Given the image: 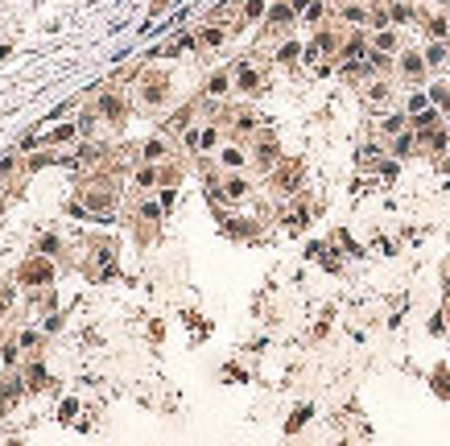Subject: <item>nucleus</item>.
<instances>
[{
    "instance_id": "0eeeda50",
    "label": "nucleus",
    "mask_w": 450,
    "mask_h": 446,
    "mask_svg": "<svg viewBox=\"0 0 450 446\" xmlns=\"http://www.w3.org/2000/svg\"><path fill=\"white\" fill-rule=\"evenodd\" d=\"M401 124H405V116H389V120H384V129H389V133H401Z\"/></svg>"
},
{
    "instance_id": "f257e3e1",
    "label": "nucleus",
    "mask_w": 450,
    "mask_h": 446,
    "mask_svg": "<svg viewBox=\"0 0 450 446\" xmlns=\"http://www.w3.org/2000/svg\"><path fill=\"white\" fill-rule=\"evenodd\" d=\"M244 190H248V186H244V178H228V182H223V195H228V199H240Z\"/></svg>"
},
{
    "instance_id": "7ed1b4c3",
    "label": "nucleus",
    "mask_w": 450,
    "mask_h": 446,
    "mask_svg": "<svg viewBox=\"0 0 450 446\" xmlns=\"http://www.w3.org/2000/svg\"><path fill=\"white\" fill-rule=\"evenodd\" d=\"M223 166H232V170L244 166V153H240V149H223Z\"/></svg>"
},
{
    "instance_id": "6e6552de",
    "label": "nucleus",
    "mask_w": 450,
    "mask_h": 446,
    "mask_svg": "<svg viewBox=\"0 0 450 446\" xmlns=\"http://www.w3.org/2000/svg\"><path fill=\"white\" fill-rule=\"evenodd\" d=\"M145 157H149V162H157V157H162V141H149V149H145Z\"/></svg>"
},
{
    "instance_id": "20e7f679",
    "label": "nucleus",
    "mask_w": 450,
    "mask_h": 446,
    "mask_svg": "<svg viewBox=\"0 0 450 446\" xmlns=\"http://www.w3.org/2000/svg\"><path fill=\"white\" fill-rule=\"evenodd\" d=\"M442 58H446V46H430V50H426V62H430V67H438Z\"/></svg>"
},
{
    "instance_id": "39448f33",
    "label": "nucleus",
    "mask_w": 450,
    "mask_h": 446,
    "mask_svg": "<svg viewBox=\"0 0 450 446\" xmlns=\"http://www.w3.org/2000/svg\"><path fill=\"white\" fill-rule=\"evenodd\" d=\"M207 91H211V95H223V91H228V75H215Z\"/></svg>"
},
{
    "instance_id": "423d86ee",
    "label": "nucleus",
    "mask_w": 450,
    "mask_h": 446,
    "mask_svg": "<svg viewBox=\"0 0 450 446\" xmlns=\"http://www.w3.org/2000/svg\"><path fill=\"white\" fill-rule=\"evenodd\" d=\"M269 17H273V21H277V25H289V9H281V5H277V9H273V13H269Z\"/></svg>"
},
{
    "instance_id": "1a4fd4ad",
    "label": "nucleus",
    "mask_w": 450,
    "mask_h": 446,
    "mask_svg": "<svg viewBox=\"0 0 450 446\" xmlns=\"http://www.w3.org/2000/svg\"><path fill=\"white\" fill-rule=\"evenodd\" d=\"M430 34H434V38H446V21H442V17L430 21Z\"/></svg>"
},
{
    "instance_id": "f03ea898",
    "label": "nucleus",
    "mask_w": 450,
    "mask_h": 446,
    "mask_svg": "<svg viewBox=\"0 0 450 446\" xmlns=\"http://www.w3.org/2000/svg\"><path fill=\"white\" fill-rule=\"evenodd\" d=\"M240 87H244V91H256V71H252V67H240Z\"/></svg>"
}]
</instances>
